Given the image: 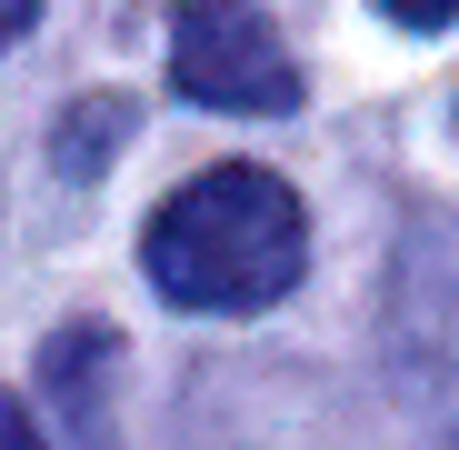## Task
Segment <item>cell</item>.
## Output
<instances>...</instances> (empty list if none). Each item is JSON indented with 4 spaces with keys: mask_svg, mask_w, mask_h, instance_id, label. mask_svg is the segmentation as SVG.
<instances>
[{
    "mask_svg": "<svg viewBox=\"0 0 459 450\" xmlns=\"http://www.w3.org/2000/svg\"><path fill=\"white\" fill-rule=\"evenodd\" d=\"M140 270L180 311H270L310 270V210L260 161H220L180 181L140 231Z\"/></svg>",
    "mask_w": 459,
    "mask_h": 450,
    "instance_id": "cell-1",
    "label": "cell"
},
{
    "mask_svg": "<svg viewBox=\"0 0 459 450\" xmlns=\"http://www.w3.org/2000/svg\"><path fill=\"white\" fill-rule=\"evenodd\" d=\"M170 91L200 101V110L270 120V110H299V60L270 31L260 0H180V21H170Z\"/></svg>",
    "mask_w": 459,
    "mask_h": 450,
    "instance_id": "cell-2",
    "label": "cell"
},
{
    "mask_svg": "<svg viewBox=\"0 0 459 450\" xmlns=\"http://www.w3.org/2000/svg\"><path fill=\"white\" fill-rule=\"evenodd\" d=\"M379 11H390L400 31H449V21H459V0H379Z\"/></svg>",
    "mask_w": 459,
    "mask_h": 450,
    "instance_id": "cell-3",
    "label": "cell"
},
{
    "mask_svg": "<svg viewBox=\"0 0 459 450\" xmlns=\"http://www.w3.org/2000/svg\"><path fill=\"white\" fill-rule=\"evenodd\" d=\"M0 450H40V430H30V410H21V401H0Z\"/></svg>",
    "mask_w": 459,
    "mask_h": 450,
    "instance_id": "cell-4",
    "label": "cell"
},
{
    "mask_svg": "<svg viewBox=\"0 0 459 450\" xmlns=\"http://www.w3.org/2000/svg\"><path fill=\"white\" fill-rule=\"evenodd\" d=\"M30 11H40V0H0V50H11V40L30 31Z\"/></svg>",
    "mask_w": 459,
    "mask_h": 450,
    "instance_id": "cell-5",
    "label": "cell"
}]
</instances>
